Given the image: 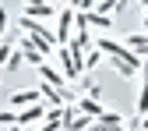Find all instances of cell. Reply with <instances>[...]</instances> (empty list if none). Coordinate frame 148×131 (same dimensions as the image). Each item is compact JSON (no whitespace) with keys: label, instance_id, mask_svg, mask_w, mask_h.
<instances>
[{"label":"cell","instance_id":"13","mask_svg":"<svg viewBox=\"0 0 148 131\" xmlns=\"http://www.w3.org/2000/svg\"><path fill=\"white\" fill-rule=\"evenodd\" d=\"M21 60H25V57H21V50H14V57L7 60V67H11V71H18V67H21Z\"/></svg>","mask_w":148,"mask_h":131},{"label":"cell","instance_id":"3","mask_svg":"<svg viewBox=\"0 0 148 131\" xmlns=\"http://www.w3.org/2000/svg\"><path fill=\"white\" fill-rule=\"evenodd\" d=\"M35 103H42V92H39V89H18L14 96H11V106H14V110H18V106L25 110V106H35Z\"/></svg>","mask_w":148,"mask_h":131},{"label":"cell","instance_id":"1","mask_svg":"<svg viewBox=\"0 0 148 131\" xmlns=\"http://www.w3.org/2000/svg\"><path fill=\"white\" fill-rule=\"evenodd\" d=\"M71 32H74V4L60 7V14H57V46L71 43Z\"/></svg>","mask_w":148,"mask_h":131},{"label":"cell","instance_id":"10","mask_svg":"<svg viewBox=\"0 0 148 131\" xmlns=\"http://www.w3.org/2000/svg\"><path fill=\"white\" fill-rule=\"evenodd\" d=\"M18 124V110H0V128H14Z\"/></svg>","mask_w":148,"mask_h":131},{"label":"cell","instance_id":"7","mask_svg":"<svg viewBox=\"0 0 148 131\" xmlns=\"http://www.w3.org/2000/svg\"><path fill=\"white\" fill-rule=\"evenodd\" d=\"M57 57H60V64H64V78H78V64H74V57H71V50L67 46H57Z\"/></svg>","mask_w":148,"mask_h":131},{"label":"cell","instance_id":"15","mask_svg":"<svg viewBox=\"0 0 148 131\" xmlns=\"http://www.w3.org/2000/svg\"><path fill=\"white\" fill-rule=\"evenodd\" d=\"M141 25H145V35H148V7H145V21H141Z\"/></svg>","mask_w":148,"mask_h":131},{"label":"cell","instance_id":"8","mask_svg":"<svg viewBox=\"0 0 148 131\" xmlns=\"http://www.w3.org/2000/svg\"><path fill=\"white\" fill-rule=\"evenodd\" d=\"M21 18H53V4H25V11H21Z\"/></svg>","mask_w":148,"mask_h":131},{"label":"cell","instance_id":"2","mask_svg":"<svg viewBox=\"0 0 148 131\" xmlns=\"http://www.w3.org/2000/svg\"><path fill=\"white\" fill-rule=\"evenodd\" d=\"M39 74H42V82H46V85H53L57 92H64V96L71 99V89H67V78H64V71H57V67L42 64V67H39Z\"/></svg>","mask_w":148,"mask_h":131},{"label":"cell","instance_id":"16","mask_svg":"<svg viewBox=\"0 0 148 131\" xmlns=\"http://www.w3.org/2000/svg\"><path fill=\"white\" fill-rule=\"evenodd\" d=\"M141 131H148V117H141Z\"/></svg>","mask_w":148,"mask_h":131},{"label":"cell","instance_id":"11","mask_svg":"<svg viewBox=\"0 0 148 131\" xmlns=\"http://www.w3.org/2000/svg\"><path fill=\"white\" fill-rule=\"evenodd\" d=\"M14 50H18V46H11V43H0V67H7V60L14 57Z\"/></svg>","mask_w":148,"mask_h":131},{"label":"cell","instance_id":"5","mask_svg":"<svg viewBox=\"0 0 148 131\" xmlns=\"http://www.w3.org/2000/svg\"><path fill=\"white\" fill-rule=\"evenodd\" d=\"M92 131H123V117L113 114V110H106V114L95 121V128H92Z\"/></svg>","mask_w":148,"mask_h":131},{"label":"cell","instance_id":"4","mask_svg":"<svg viewBox=\"0 0 148 131\" xmlns=\"http://www.w3.org/2000/svg\"><path fill=\"white\" fill-rule=\"evenodd\" d=\"M46 110L49 106H42V103H35V106H25V110H18V124H35V121H46Z\"/></svg>","mask_w":148,"mask_h":131},{"label":"cell","instance_id":"17","mask_svg":"<svg viewBox=\"0 0 148 131\" xmlns=\"http://www.w3.org/2000/svg\"><path fill=\"white\" fill-rule=\"evenodd\" d=\"M7 131H25V128H21V124H14V128H7Z\"/></svg>","mask_w":148,"mask_h":131},{"label":"cell","instance_id":"14","mask_svg":"<svg viewBox=\"0 0 148 131\" xmlns=\"http://www.w3.org/2000/svg\"><path fill=\"white\" fill-rule=\"evenodd\" d=\"M4 28H7V7L0 4V35H4Z\"/></svg>","mask_w":148,"mask_h":131},{"label":"cell","instance_id":"12","mask_svg":"<svg viewBox=\"0 0 148 131\" xmlns=\"http://www.w3.org/2000/svg\"><path fill=\"white\" fill-rule=\"evenodd\" d=\"M99 57H102V53H99L95 46H92V50L85 53V67H95V64H99Z\"/></svg>","mask_w":148,"mask_h":131},{"label":"cell","instance_id":"9","mask_svg":"<svg viewBox=\"0 0 148 131\" xmlns=\"http://www.w3.org/2000/svg\"><path fill=\"white\" fill-rule=\"evenodd\" d=\"M109 64H113V71L120 74V78H134V74H138V67H131V64H123V60H113V57H109Z\"/></svg>","mask_w":148,"mask_h":131},{"label":"cell","instance_id":"6","mask_svg":"<svg viewBox=\"0 0 148 131\" xmlns=\"http://www.w3.org/2000/svg\"><path fill=\"white\" fill-rule=\"evenodd\" d=\"M74 106H78V114H85V117H92V121H99V117L106 114V110L99 106V99H88V96H85V99H78Z\"/></svg>","mask_w":148,"mask_h":131}]
</instances>
